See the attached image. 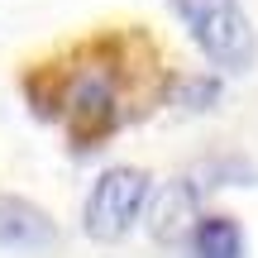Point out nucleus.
Returning a JSON list of instances; mask_svg holds the SVG:
<instances>
[{"label": "nucleus", "mask_w": 258, "mask_h": 258, "mask_svg": "<svg viewBox=\"0 0 258 258\" xmlns=\"http://www.w3.org/2000/svg\"><path fill=\"white\" fill-rule=\"evenodd\" d=\"M167 5L215 72L244 77L258 62V34L244 0H167Z\"/></svg>", "instance_id": "nucleus-1"}, {"label": "nucleus", "mask_w": 258, "mask_h": 258, "mask_svg": "<svg viewBox=\"0 0 258 258\" xmlns=\"http://www.w3.org/2000/svg\"><path fill=\"white\" fill-rule=\"evenodd\" d=\"M120 57L115 62H91V67H77L62 86H57V105H62V124L67 134L77 139L82 148L101 144L115 124H120Z\"/></svg>", "instance_id": "nucleus-2"}, {"label": "nucleus", "mask_w": 258, "mask_h": 258, "mask_svg": "<svg viewBox=\"0 0 258 258\" xmlns=\"http://www.w3.org/2000/svg\"><path fill=\"white\" fill-rule=\"evenodd\" d=\"M148 191H153V182H148V172H139V167H110V172L96 177L91 196H86V234L101 244H115L124 239L129 230H134L139 211L148 206Z\"/></svg>", "instance_id": "nucleus-3"}, {"label": "nucleus", "mask_w": 258, "mask_h": 258, "mask_svg": "<svg viewBox=\"0 0 258 258\" xmlns=\"http://www.w3.org/2000/svg\"><path fill=\"white\" fill-rule=\"evenodd\" d=\"M57 239L53 220L24 196H0V244L5 249H48Z\"/></svg>", "instance_id": "nucleus-4"}, {"label": "nucleus", "mask_w": 258, "mask_h": 258, "mask_svg": "<svg viewBox=\"0 0 258 258\" xmlns=\"http://www.w3.org/2000/svg\"><path fill=\"white\" fill-rule=\"evenodd\" d=\"M191 253L196 258H244V234L230 215H201L191 230Z\"/></svg>", "instance_id": "nucleus-5"}, {"label": "nucleus", "mask_w": 258, "mask_h": 258, "mask_svg": "<svg viewBox=\"0 0 258 258\" xmlns=\"http://www.w3.org/2000/svg\"><path fill=\"white\" fill-rule=\"evenodd\" d=\"M182 230H191V191L177 182V186H167V191L158 196V206H153V234L158 239H177Z\"/></svg>", "instance_id": "nucleus-6"}]
</instances>
